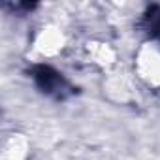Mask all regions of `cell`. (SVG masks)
<instances>
[{
    "label": "cell",
    "mask_w": 160,
    "mask_h": 160,
    "mask_svg": "<svg viewBox=\"0 0 160 160\" xmlns=\"http://www.w3.org/2000/svg\"><path fill=\"white\" fill-rule=\"evenodd\" d=\"M34 81L43 92H55L58 87H62V77L58 72H55L51 66H36L34 68Z\"/></svg>",
    "instance_id": "1"
},
{
    "label": "cell",
    "mask_w": 160,
    "mask_h": 160,
    "mask_svg": "<svg viewBox=\"0 0 160 160\" xmlns=\"http://www.w3.org/2000/svg\"><path fill=\"white\" fill-rule=\"evenodd\" d=\"M143 23H145V28L151 38H160V8L158 6H151L145 12Z\"/></svg>",
    "instance_id": "2"
}]
</instances>
